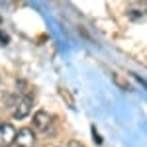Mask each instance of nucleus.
<instances>
[{"instance_id": "3", "label": "nucleus", "mask_w": 147, "mask_h": 147, "mask_svg": "<svg viewBox=\"0 0 147 147\" xmlns=\"http://www.w3.org/2000/svg\"><path fill=\"white\" fill-rule=\"evenodd\" d=\"M32 106H34L32 96H26V98L16 106V110H14V118H16V120H24V118H28V114H30V110H32Z\"/></svg>"}, {"instance_id": "2", "label": "nucleus", "mask_w": 147, "mask_h": 147, "mask_svg": "<svg viewBox=\"0 0 147 147\" xmlns=\"http://www.w3.org/2000/svg\"><path fill=\"white\" fill-rule=\"evenodd\" d=\"M16 139V129L12 124H0V147H10Z\"/></svg>"}, {"instance_id": "1", "label": "nucleus", "mask_w": 147, "mask_h": 147, "mask_svg": "<svg viewBox=\"0 0 147 147\" xmlns=\"http://www.w3.org/2000/svg\"><path fill=\"white\" fill-rule=\"evenodd\" d=\"M16 145L18 147H35V143H37V139H35V134L30 129V127H24V129H20L18 134H16Z\"/></svg>"}, {"instance_id": "4", "label": "nucleus", "mask_w": 147, "mask_h": 147, "mask_svg": "<svg viewBox=\"0 0 147 147\" xmlns=\"http://www.w3.org/2000/svg\"><path fill=\"white\" fill-rule=\"evenodd\" d=\"M49 122H51V118H49V114H47L45 110L35 112V116H34V127L41 129V131H45L47 125H49Z\"/></svg>"}]
</instances>
